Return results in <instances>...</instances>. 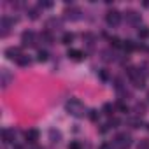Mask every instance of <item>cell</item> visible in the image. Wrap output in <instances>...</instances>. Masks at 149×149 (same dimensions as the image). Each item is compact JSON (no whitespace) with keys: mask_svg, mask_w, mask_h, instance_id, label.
<instances>
[{"mask_svg":"<svg viewBox=\"0 0 149 149\" xmlns=\"http://www.w3.org/2000/svg\"><path fill=\"white\" fill-rule=\"evenodd\" d=\"M65 107H67V111H68L72 116H76V118H81V116L84 114V105H83V102L77 100V98H70Z\"/></svg>","mask_w":149,"mask_h":149,"instance_id":"1","label":"cell"},{"mask_svg":"<svg viewBox=\"0 0 149 149\" xmlns=\"http://www.w3.org/2000/svg\"><path fill=\"white\" fill-rule=\"evenodd\" d=\"M105 19H107V23H109L111 26H118V25L121 23V14H119L118 11H109L107 16H105Z\"/></svg>","mask_w":149,"mask_h":149,"instance_id":"2","label":"cell"},{"mask_svg":"<svg viewBox=\"0 0 149 149\" xmlns=\"http://www.w3.org/2000/svg\"><path fill=\"white\" fill-rule=\"evenodd\" d=\"M21 42H23V46H33V44H35V33H33L32 30L23 32V35H21Z\"/></svg>","mask_w":149,"mask_h":149,"instance_id":"3","label":"cell"},{"mask_svg":"<svg viewBox=\"0 0 149 149\" xmlns=\"http://www.w3.org/2000/svg\"><path fill=\"white\" fill-rule=\"evenodd\" d=\"M116 144L121 146V147H128V146L132 144V137H130V133H119V135L116 137Z\"/></svg>","mask_w":149,"mask_h":149,"instance_id":"4","label":"cell"},{"mask_svg":"<svg viewBox=\"0 0 149 149\" xmlns=\"http://www.w3.org/2000/svg\"><path fill=\"white\" fill-rule=\"evenodd\" d=\"M6 56H7V58H11V60H16V61H18L23 54H21L19 47H7V49H6Z\"/></svg>","mask_w":149,"mask_h":149,"instance_id":"5","label":"cell"},{"mask_svg":"<svg viewBox=\"0 0 149 149\" xmlns=\"http://www.w3.org/2000/svg\"><path fill=\"white\" fill-rule=\"evenodd\" d=\"M25 139H26V142H30V144H35V142L39 140V130H35V128H32V130H26V132H25Z\"/></svg>","mask_w":149,"mask_h":149,"instance_id":"6","label":"cell"},{"mask_svg":"<svg viewBox=\"0 0 149 149\" xmlns=\"http://www.w3.org/2000/svg\"><path fill=\"white\" fill-rule=\"evenodd\" d=\"M49 140H51L53 144H58V142L61 140V132H60V130L51 128V130H49Z\"/></svg>","mask_w":149,"mask_h":149,"instance_id":"7","label":"cell"},{"mask_svg":"<svg viewBox=\"0 0 149 149\" xmlns=\"http://www.w3.org/2000/svg\"><path fill=\"white\" fill-rule=\"evenodd\" d=\"M83 51H79V49H68V58H72V60H76V61H81L83 60Z\"/></svg>","mask_w":149,"mask_h":149,"instance_id":"8","label":"cell"},{"mask_svg":"<svg viewBox=\"0 0 149 149\" xmlns=\"http://www.w3.org/2000/svg\"><path fill=\"white\" fill-rule=\"evenodd\" d=\"M2 139H4L6 144H11V142L14 140V130H9V128L4 130V132H2Z\"/></svg>","mask_w":149,"mask_h":149,"instance_id":"9","label":"cell"},{"mask_svg":"<svg viewBox=\"0 0 149 149\" xmlns=\"http://www.w3.org/2000/svg\"><path fill=\"white\" fill-rule=\"evenodd\" d=\"M11 83V76H9V72L7 70H2V88H7Z\"/></svg>","mask_w":149,"mask_h":149,"instance_id":"10","label":"cell"},{"mask_svg":"<svg viewBox=\"0 0 149 149\" xmlns=\"http://www.w3.org/2000/svg\"><path fill=\"white\" fill-rule=\"evenodd\" d=\"M126 18H128V21H132V23H139V19H140V16H139L135 11L126 13Z\"/></svg>","mask_w":149,"mask_h":149,"instance_id":"11","label":"cell"},{"mask_svg":"<svg viewBox=\"0 0 149 149\" xmlns=\"http://www.w3.org/2000/svg\"><path fill=\"white\" fill-rule=\"evenodd\" d=\"M72 40H74V33H70V32L63 33V37H61V42H63V44H70Z\"/></svg>","mask_w":149,"mask_h":149,"instance_id":"12","label":"cell"},{"mask_svg":"<svg viewBox=\"0 0 149 149\" xmlns=\"http://www.w3.org/2000/svg\"><path fill=\"white\" fill-rule=\"evenodd\" d=\"M40 39H42V40H46V44H53V35H51L49 32L40 33Z\"/></svg>","mask_w":149,"mask_h":149,"instance_id":"13","label":"cell"},{"mask_svg":"<svg viewBox=\"0 0 149 149\" xmlns=\"http://www.w3.org/2000/svg\"><path fill=\"white\" fill-rule=\"evenodd\" d=\"M102 111H104V114H105V116H112V112H114V107H112V104H105Z\"/></svg>","mask_w":149,"mask_h":149,"instance_id":"14","label":"cell"},{"mask_svg":"<svg viewBox=\"0 0 149 149\" xmlns=\"http://www.w3.org/2000/svg\"><path fill=\"white\" fill-rule=\"evenodd\" d=\"M139 37H140V39L149 37V28H147V26H140V28H139Z\"/></svg>","mask_w":149,"mask_h":149,"instance_id":"15","label":"cell"},{"mask_svg":"<svg viewBox=\"0 0 149 149\" xmlns=\"http://www.w3.org/2000/svg\"><path fill=\"white\" fill-rule=\"evenodd\" d=\"M123 47H125L126 51H133V49H135V44H133V40H125V42H123Z\"/></svg>","mask_w":149,"mask_h":149,"instance_id":"16","label":"cell"},{"mask_svg":"<svg viewBox=\"0 0 149 149\" xmlns=\"http://www.w3.org/2000/svg\"><path fill=\"white\" fill-rule=\"evenodd\" d=\"M47 56H49V54H47V51H42V49H40V51L37 53V60H39V61H46V60H47Z\"/></svg>","mask_w":149,"mask_h":149,"instance_id":"17","label":"cell"},{"mask_svg":"<svg viewBox=\"0 0 149 149\" xmlns=\"http://www.w3.org/2000/svg\"><path fill=\"white\" fill-rule=\"evenodd\" d=\"M18 65H21V67H26V65H30V58L23 54V56H21V58L18 60Z\"/></svg>","mask_w":149,"mask_h":149,"instance_id":"18","label":"cell"},{"mask_svg":"<svg viewBox=\"0 0 149 149\" xmlns=\"http://www.w3.org/2000/svg\"><path fill=\"white\" fill-rule=\"evenodd\" d=\"M46 26H47V28H51V26H60V21L53 18V19H49V21L46 23Z\"/></svg>","mask_w":149,"mask_h":149,"instance_id":"19","label":"cell"},{"mask_svg":"<svg viewBox=\"0 0 149 149\" xmlns=\"http://www.w3.org/2000/svg\"><path fill=\"white\" fill-rule=\"evenodd\" d=\"M111 46H114V47H121L123 44H121V40H119L118 37H112V39H111Z\"/></svg>","mask_w":149,"mask_h":149,"instance_id":"20","label":"cell"},{"mask_svg":"<svg viewBox=\"0 0 149 149\" xmlns=\"http://www.w3.org/2000/svg\"><path fill=\"white\" fill-rule=\"evenodd\" d=\"M135 111H137V114L140 116V114H144V111H146V105H144V104H137V105H135Z\"/></svg>","mask_w":149,"mask_h":149,"instance_id":"21","label":"cell"},{"mask_svg":"<svg viewBox=\"0 0 149 149\" xmlns=\"http://www.w3.org/2000/svg\"><path fill=\"white\" fill-rule=\"evenodd\" d=\"M118 125H119V119H116V118H112V119L107 123V126H109V128H116Z\"/></svg>","mask_w":149,"mask_h":149,"instance_id":"22","label":"cell"},{"mask_svg":"<svg viewBox=\"0 0 149 149\" xmlns=\"http://www.w3.org/2000/svg\"><path fill=\"white\" fill-rule=\"evenodd\" d=\"M88 116H90V119H91V121H97L98 112H97V111H90V112H88Z\"/></svg>","mask_w":149,"mask_h":149,"instance_id":"23","label":"cell"},{"mask_svg":"<svg viewBox=\"0 0 149 149\" xmlns=\"http://www.w3.org/2000/svg\"><path fill=\"white\" fill-rule=\"evenodd\" d=\"M28 16H30L32 19H37V16H39V14H37V9H30V11H28Z\"/></svg>","mask_w":149,"mask_h":149,"instance_id":"24","label":"cell"},{"mask_svg":"<svg viewBox=\"0 0 149 149\" xmlns=\"http://www.w3.org/2000/svg\"><path fill=\"white\" fill-rule=\"evenodd\" d=\"M118 107H119V111H121V112H125V114L128 112V105H125L123 102H119V104H118Z\"/></svg>","mask_w":149,"mask_h":149,"instance_id":"25","label":"cell"},{"mask_svg":"<svg viewBox=\"0 0 149 149\" xmlns=\"http://www.w3.org/2000/svg\"><path fill=\"white\" fill-rule=\"evenodd\" d=\"M139 149H149V142H147V140H142V142L139 144Z\"/></svg>","mask_w":149,"mask_h":149,"instance_id":"26","label":"cell"},{"mask_svg":"<svg viewBox=\"0 0 149 149\" xmlns=\"http://www.w3.org/2000/svg\"><path fill=\"white\" fill-rule=\"evenodd\" d=\"M68 149H81V146H79L77 142H72V144L68 146Z\"/></svg>","mask_w":149,"mask_h":149,"instance_id":"27","label":"cell"},{"mask_svg":"<svg viewBox=\"0 0 149 149\" xmlns=\"http://www.w3.org/2000/svg\"><path fill=\"white\" fill-rule=\"evenodd\" d=\"M100 149H111V146H109V144H102Z\"/></svg>","mask_w":149,"mask_h":149,"instance_id":"28","label":"cell"}]
</instances>
